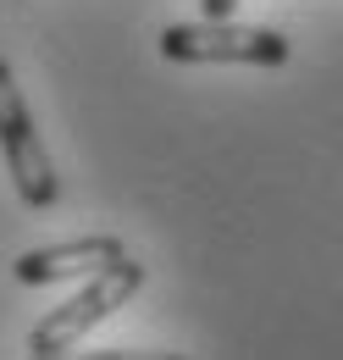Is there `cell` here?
<instances>
[{"instance_id": "2", "label": "cell", "mask_w": 343, "mask_h": 360, "mask_svg": "<svg viewBox=\"0 0 343 360\" xmlns=\"http://www.w3.org/2000/svg\"><path fill=\"white\" fill-rule=\"evenodd\" d=\"M161 56L167 61H233V67H283L288 39L277 28H250L233 17H205V22H172L161 28Z\"/></svg>"}, {"instance_id": "5", "label": "cell", "mask_w": 343, "mask_h": 360, "mask_svg": "<svg viewBox=\"0 0 343 360\" xmlns=\"http://www.w3.org/2000/svg\"><path fill=\"white\" fill-rule=\"evenodd\" d=\"M233 6H238V0H200L205 17H233Z\"/></svg>"}, {"instance_id": "3", "label": "cell", "mask_w": 343, "mask_h": 360, "mask_svg": "<svg viewBox=\"0 0 343 360\" xmlns=\"http://www.w3.org/2000/svg\"><path fill=\"white\" fill-rule=\"evenodd\" d=\"M0 155H6V172H11V183H17V194H22L28 211H50L61 200V178L50 167V150L34 134L28 100H22V89H17V78H11L6 61H0Z\"/></svg>"}, {"instance_id": "1", "label": "cell", "mask_w": 343, "mask_h": 360, "mask_svg": "<svg viewBox=\"0 0 343 360\" xmlns=\"http://www.w3.org/2000/svg\"><path fill=\"white\" fill-rule=\"evenodd\" d=\"M144 288V266L138 261H128V255H117L111 266H100V271H89V283L67 300V305H56V311L44 316L39 327L28 333V355L34 360H56V355H67L72 344H84L89 333L105 321L111 311H122L133 294Z\"/></svg>"}, {"instance_id": "4", "label": "cell", "mask_w": 343, "mask_h": 360, "mask_svg": "<svg viewBox=\"0 0 343 360\" xmlns=\"http://www.w3.org/2000/svg\"><path fill=\"white\" fill-rule=\"evenodd\" d=\"M117 255H128V250H122V238L94 233V238H72V244H44V250H28V255H17V261H11V271H17V283L39 288V283L89 277V271L111 266Z\"/></svg>"}]
</instances>
